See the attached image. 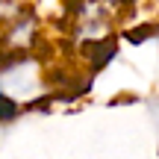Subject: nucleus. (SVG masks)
I'll list each match as a JSON object with an SVG mask.
<instances>
[{
    "label": "nucleus",
    "mask_w": 159,
    "mask_h": 159,
    "mask_svg": "<svg viewBox=\"0 0 159 159\" xmlns=\"http://www.w3.org/2000/svg\"><path fill=\"white\" fill-rule=\"evenodd\" d=\"M156 6H159V0H156Z\"/></svg>",
    "instance_id": "obj_1"
}]
</instances>
